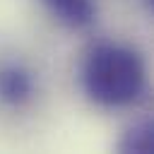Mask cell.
Returning <instances> with one entry per match:
<instances>
[{
	"label": "cell",
	"instance_id": "cell-1",
	"mask_svg": "<svg viewBox=\"0 0 154 154\" xmlns=\"http://www.w3.org/2000/svg\"><path fill=\"white\" fill-rule=\"evenodd\" d=\"M79 82L91 103L101 108H123L144 94L147 67L135 48L101 41L84 53L79 65Z\"/></svg>",
	"mask_w": 154,
	"mask_h": 154
},
{
	"label": "cell",
	"instance_id": "cell-2",
	"mask_svg": "<svg viewBox=\"0 0 154 154\" xmlns=\"http://www.w3.org/2000/svg\"><path fill=\"white\" fill-rule=\"evenodd\" d=\"M41 2L67 29H87L96 22V0H41Z\"/></svg>",
	"mask_w": 154,
	"mask_h": 154
},
{
	"label": "cell",
	"instance_id": "cell-4",
	"mask_svg": "<svg viewBox=\"0 0 154 154\" xmlns=\"http://www.w3.org/2000/svg\"><path fill=\"white\" fill-rule=\"evenodd\" d=\"M123 154H154V118L132 123L116 144Z\"/></svg>",
	"mask_w": 154,
	"mask_h": 154
},
{
	"label": "cell",
	"instance_id": "cell-5",
	"mask_svg": "<svg viewBox=\"0 0 154 154\" xmlns=\"http://www.w3.org/2000/svg\"><path fill=\"white\" fill-rule=\"evenodd\" d=\"M144 5H147V7L152 10V12H154V0H144Z\"/></svg>",
	"mask_w": 154,
	"mask_h": 154
},
{
	"label": "cell",
	"instance_id": "cell-3",
	"mask_svg": "<svg viewBox=\"0 0 154 154\" xmlns=\"http://www.w3.org/2000/svg\"><path fill=\"white\" fill-rule=\"evenodd\" d=\"M34 94V77L22 65H7L0 70V101L22 106Z\"/></svg>",
	"mask_w": 154,
	"mask_h": 154
}]
</instances>
